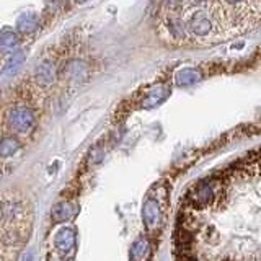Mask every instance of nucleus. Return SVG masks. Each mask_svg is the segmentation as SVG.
<instances>
[{
    "label": "nucleus",
    "mask_w": 261,
    "mask_h": 261,
    "mask_svg": "<svg viewBox=\"0 0 261 261\" xmlns=\"http://www.w3.org/2000/svg\"><path fill=\"white\" fill-rule=\"evenodd\" d=\"M20 150V142L15 137H4L0 139V157H12Z\"/></svg>",
    "instance_id": "f8f14e48"
},
{
    "label": "nucleus",
    "mask_w": 261,
    "mask_h": 261,
    "mask_svg": "<svg viewBox=\"0 0 261 261\" xmlns=\"http://www.w3.org/2000/svg\"><path fill=\"white\" fill-rule=\"evenodd\" d=\"M152 255V247L147 237H139V239L133 243V248L129 253L130 261H149Z\"/></svg>",
    "instance_id": "423d86ee"
},
{
    "label": "nucleus",
    "mask_w": 261,
    "mask_h": 261,
    "mask_svg": "<svg viewBox=\"0 0 261 261\" xmlns=\"http://www.w3.org/2000/svg\"><path fill=\"white\" fill-rule=\"evenodd\" d=\"M201 79V72L198 69H191V67H188V69H183V70H179L176 75H175V82H176V85L179 87H188V85H193L196 84Z\"/></svg>",
    "instance_id": "1a4fd4ad"
},
{
    "label": "nucleus",
    "mask_w": 261,
    "mask_h": 261,
    "mask_svg": "<svg viewBox=\"0 0 261 261\" xmlns=\"http://www.w3.org/2000/svg\"><path fill=\"white\" fill-rule=\"evenodd\" d=\"M39 27V18L35 13H23L16 20V28L21 33H33Z\"/></svg>",
    "instance_id": "9d476101"
},
{
    "label": "nucleus",
    "mask_w": 261,
    "mask_h": 261,
    "mask_svg": "<svg viewBox=\"0 0 261 261\" xmlns=\"http://www.w3.org/2000/svg\"><path fill=\"white\" fill-rule=\"evenodd\" d=\"M75 232L70 227H64L56 233V248L64 258H69L75 251Z\"/></svg>",
    "instance_id": "20e7f679"
},
{
    "label": "nucleus",
    "mask_w": 261,
    "mask_h": 261,
    "mask_svg": "<svg viewBox=\"0 0 261 261\" xmlns=\"http://www.w3.org/2000/svg\"><path fill=\"white\" fill-rule=\"evenodd\" d=\"M178 261H196V258L190 256V253H178Z\"/></svg>",
    "instance_id": "4468645a"
},
{
    "label": "nucleus",
    "mask_w": 261,
    "mask_h": 261,
    "mask_svg": "<svg viewBox=\"0 0 261 261\" xmlns=\"http://www.w3.org/2000/svg\"><path fill=\"white\" fill-rule=\"evenodd\" d=\"M75 216V206L69 201H62L53 207V219L56 222H65Z\"/></svg>",
    "instance_id": "6e6552de"
},
{
    "label": "nucleus",
    "mask_w": 261,
    "mask_h": 261,
    "mask_svg": "<svg viewBox=\"0 0 261 261\" xmlns=\"http://www.w3.org/2000/svg\"><path fill=\"white\" fill-rule=\"evenodd\" d=\"M8 124L16 133H28L35 124V113L27 106H18L8 113Z\"/></svg>",
    "instance_id": "7ed1b4c3"
},
{
    "label": "nucleus",
    "mask_w": 261,
    "mask_h": 261,
    "mask_svg": "<svg viewBox=\"0 0 261 261\" xmlns=\"http://www.w3.org/2000/svg\"><path fill=\"white\" fill-rule=\"evenodd\" d=\"M24 61V53L23 51H16L13 53V56L10 59L7 61V65H5V70H12V69H16L18 65Z\"/></svg>",
    "instance_id": "ddd939ff"
},
{
    "label": "nucleus",
    "mask_w": 261,
    "mask_h": 261,
    "mask_svg": "<svg viewBox=\"0 0 261 261\" xmlns=\"http://www.w3.org/2000/svg\"><path fill=\"white\" fill-rule=\"evenodd\" d=\"M18 44H20L18 35L12 28H4L0 31V51L2 53H13L18 47Z\"/></svg>",
    "instance_id": "0eeeda50"
},
{
    "label": "nucleus",
    "mask_w": 261,
    "mask_h": 261,
    "mask_svg": "<svg viewBox=\"0 0 261 261\" xmlns=\"http://www.w3.org/2000/svg\"><path fill=\"white\" fill-rule=\"evenodd\" d=\"M217 181H201L188 193V201L196 209H204L212 204L217 196Z\"/></svg>",
    "instance_id": "f03ea898"
},
{
    "label": "nucleus",
    "mask_w": 261,
    "mask_h": 261,
    "mask_svg": "<svg viewBox=\"0 0 261 261\" xmlns=\"http://www.w3.org/2000/svg\"><path fill=\"white\" fill-rule=\"evenodd\" d=\"M168 207V186L165 183L153 185L142 204V220L150 235H159L165 224Z\"/></svg>",
    "instance_id": "f257e3e1"
},
{
    "label": "nucleus",
    "mask_w": 261,
    "mask_h": 261,
    "mask_svg": "<svg viewBox=\"0 0 261 261\" xmlns=\"http://www.w3.org/2000/svg\"><path fill=\"white\" fill-rule=\"evenodd\" d=\"M36 80L39 82V84H43V85L53 84V82L56 80V69H54V65L51 62L41 64L39 67H38V70H36Z\"/></svg>",
    "instance_id": "9b49d317"
},
{
    "label": "nucleus",
    "mask_w": 261,
    "mask_h": 261,
    "mask_svg": "<svg viewBox=\"0 0 261 261\" xmlns=\"http://www.w3.org/2000/svg\"><path fill=\"white\" fill-rule=\"evenodd\" d=\"M168 95H170V88L167 85H163V84L153 85L149 90V93L145 95L144 100L141 101V108H147V110L155 108V106H159L160 103L165 101Z\"/></svg>",
    "instance_id": "39448f33"
}]
</instances>
